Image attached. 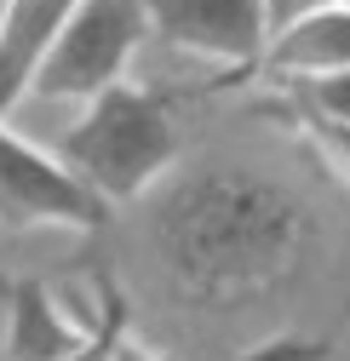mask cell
<instances>
[{"mask_svg":"<svg viewBox=\"0 0 350 361\" xmlns=\"http://www.w3.org/2000/svg\"><path fill=\"white\" fill-rule=\"evenodd\" d=\"M109 207L80 178L0 121V230H75L92 235Z\"/></svg>","mask_w":350,"mask_h":361,"instance_id":"4","label":"cell"},{"mask_svg":"<svg viewBox=\"0 0 350 361\" xmlns=\"http://www.w3.org/2000/svg\"><path fill=\"white\" fill-rule=\"evenodd\" d=\"M258 109H265V115H282V121L298 132V138L316 149V161L339 178V190L350 195V126H339V121H316V115H293V109H282V104H258Z\"/></svg>","mask_w":350,"mask_h":361,"instance_id":"10","label":"cell"},{"mask_svg":"<svg viewBox=\"0 0 350 361\" xmlns=\"http://www.w3.org/2000/svg\"><path fill=\"white\" fill-rule=\"evenodd\" d=\"M276 86H282V98H276L282 109L350 126V69H339V75H316V80H276Z\"/></svg>","mask_w":350,"mask_h":361,"instance_id":"9","label":"cell"},{"mask_svg":"<svg viewBox=\"0 0 350 361\" xmlns=\"http://www.w3.org/2000/svg\"><path fill=\"white\" fill-rule=\"evenodd\" d=\"M339 69H350V0H327L310 18L276 29L258 63L265 80H316Z\"/></svg>","mask_w":350,"mask_h":361,"instance_id":"6","label":"cell"},{"mask_svg":"<svg viewBox=\"0 0 350 361\" xmlns=\"http://www.w3.org/2000/svg\"><path fill=\"white\" fill-rule=\"evenodd\" d=\"M133 338V322H126V293L115 281H98V310H92V333H86V344L64 361H115L121 344Z\"/></svg>","mask_w":350,"mask_h":361,"instance_id":"11","label":"cell"},{"mask_svg":"<svg viewBox=\"0 0 350 361\" xmlns=\"http://www.w3.org/2000/svg\"><path fill=\"white\" fill-rule=\"evenodd\" d=\"M316 6H327V0H265V23H270V35H276V29L298 23V18H310Z\"/></svg>","mask_w":350,"mask_h":361,"instance_id":"13","label":"cell"},{"mask_svg":"<svg viewBox=\"0 0 350 361\" xmlns=\"http://www.w3.org/2000/svg\"><path fill=\"white\" fill-rule=\"evenodd\" d=\"M310 241V201L282 178L236 161L172 178L150 218V247L190 304H247L287 287Z\"/></svg>","mask_w":350,"mask_h":361,"instance_id":"1","label":"cell"},{"mask_svg":"<svg viewBox=\"0 0 350 361\" xmlns=\"http://www.w3.org/2000/svg\"><path fill=\"white\" fill-rule=\"evenodd\" d=\"M58 161L92 190L104 207H126L150 195L179 166V121L161 92L121 80L80 109V121L64 132Z\"/></svg>","mask_w":350,"mask_h":361,"instance_id":"2","label":"cell"},{"mask_svg":"<svg viewBox=\"0 0 350 361\" xmlns=\"http://www.w3.org/2000/svg\"><path fill=\"white\" fill-rule=\"evenodd\" d=\"M0 12H6V0H0Z\"/></svg>","mask_w":350,"mask_h":361,"instance_id":"15","label":"cell"},{"mask_svg":"<svg viewBox=\"0 0 350 361\" xmlns=\"http://www.w3.org/2000/svg\"><path fill=\"white\" fill-rule=\"evenodd\" d=\"M86 333H92V315L69 322L58 293L40 276L12 281V293H6V361H64L86 344Z\"/></svg>","mask_w":350,"mask_h":361,"instance_id":"7","label":"cell"},{"mask_svg":"<svg viewBox=\"0 0 350 361\" xmlns=\"http://www.w3.org/2000/svg\"><path fill=\"white\" fill-rule=\"evenodd\" d=\"M150 35H161L172 52H184L224 80L258 75L270 47L265 0H144Z\"/></svg>","mask_w":350,"mask_h":361,"instance_id":"5","label":"cell"},{"mask_svg":"<svg viewBox=\"0 0 350 361\" xmlns=\"http://www.w3.org/2000/svg\"><path fill=\"white\" fill-rule=\"evenodd\" d=\"M150 40L144 0H80L75 18L58 29L47 58L35 63L29 92L40 104H92L98 92L126 80L138 47Z\"/></svg>","mask_w":350,"mask_h":361,"instance_id":"3","label":"cell"},{"mask_svg":"<svg viewBox=\"0 0 350 361\" xmlns=\"http://www.w3.org/2000/svg\"><path fill=\"white\" fill-rule=\"evenodd\" d=\"M6 293H12V276H0V304H6Z\"/></svg>","mask_w":350,"mask_h":361,"instance_id":"14","label":"cell"},{"mask_svg":"<svg viewBox=\"0 0 350 361\" xmlns=\"http://www.w3.org/2000/svg\"><path fill=\"white\" fill-rule=\"evenodd\" d=\"M327 355H333V344H322V338H276V344H258V350H247L236 361H327ZM115 361H179V355H161V350H150L138 338H126Z\"/></svg>","mask_w":350,"mask_h":361,"instance_id":"12","label":"cell"},{"mask_svg":"<svg viewBox=\"0 0 350 361\" xmlns=\"http://www.w3.org/2000/svg\"><path fill=\"white\" fill-rule=\"evenodd\" d=\"M75 6L80 0H6V12H0V121L23 104L35 63L47 58Z\"/></svg>","mask_w":350,"mask_h":361,"instance_id":"8","label":"cell"}]
</instances>
